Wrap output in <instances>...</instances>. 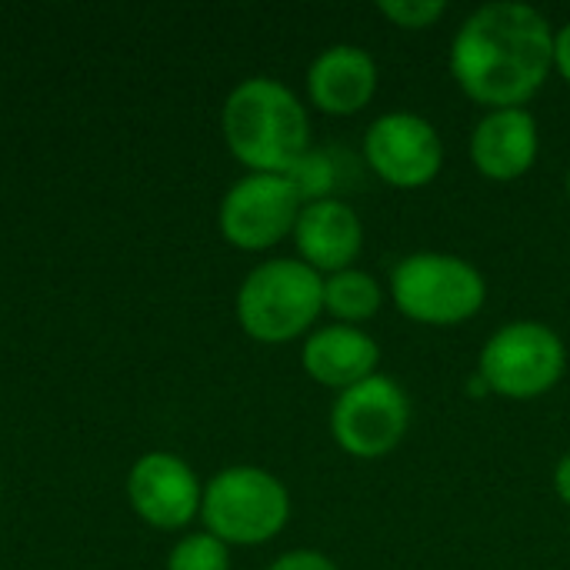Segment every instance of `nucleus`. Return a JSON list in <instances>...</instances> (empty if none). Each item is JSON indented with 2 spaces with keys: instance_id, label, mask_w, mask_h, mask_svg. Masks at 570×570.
<instances>
[{
  "instance_id": "0eeeda50",
  "label": "nucleus",
  "mask_w": 570,
  "mask_h": 570,
  "mask_svg": "<svg viewBox=\"0 0 570 570\" xmlns=\"http://www.w3.org/2000/svg\"><path fill=\"white\" fill-rule=\"evenodd\" d=\"M304 204L301 187L287 174H244L227 187L217 224L230 247L257 254L294 234Z\"/></svg>"
},
{
  "instance_id": "412c9836",
  "label": "nucleus",
  "mask_w": 570,
  "mask_h": 570,
  "mask_svg": "<svg viewBox=\"0 0 570 570\" xmlns=\"http://www.w3.org/2000/svg\"><path fill=\"white\" fill-rule=\"evenodd\" d=\"M568 197H570V174H568Z\"/></svg>"
},
{
  "instance_id": "7ed1b4c3",
  "label": "nucleus",
  "mask_w": 570,
  "mask_h": 570,
  "mask_svg": "<svg viewBox=\"0 0 570 570\" xmlns=\"http://www.w3.org/2000/svg\"><path fill=\"white\" fill-rule=\"evenodd\" d=\"M324 314V277L297 257L257 264L237 291V324L257 344L297 341Z\"/></svg>"
},
{
  "instance_id": "6e6552de",
  "label": "nucleus",
  "mask_w": 570,
  "mask_h": 570,
  "mask_svg": "<svg viewBox=\"0 0 570 570\" xmlns=\"http://www.w3.org/2000/svg\"><path fill=\"white\" fill-rule=\"evenodd\" d=\"M411 431V397L384 374L337 394L331 407V434L337 448L357 461H381L401 448Z\"/></svg>"
},
{
  "instance_id": "9b49d317",
  "label": "nucleus",
  "mask_w": 570,
  "mask_h": 570,
  "mask_svg": "<svg viewBox=\"0 0 570 570\" xmlns=\"http://www.w3.org/2000/svg\"><path fill=\"white\" fill-rule=\"evenodd\" d=\"M291 237L297 261L314 267L321 277L354 267L364 250V224L357 210L341 197L307 200Z\"/></svg>"
},
{
  "instance_id": "ddd939ff",
  "label": "nucleus",
  "mask_w": 570,
  "mask_h": 570,
  "mask_svg": "<svg viewBox=\"0 0 570 570\" xmlns=\"http://www.w3.org/2000/svg\"><path fill=\"white\" fill-rule=\"evenodd\" d=\"M377 94V60L357 43H334L307 67V97L321 114L354 117Z\"/></svg>"
},
{
  "instance_id": "dca6fc26",
  "label": "nucleus",
  "mask_w": 570,
  "mask_h": 570,
  "mask_svg": "<svg viewBox=\"0 0 570 570\" xmlns=\"http://www.w3.org/2000/svg\"><path fill=\"white\" fill-rule=\"evenodd\" d=\"M167 570H230V548L207 531L187 534L170 548Z\"/></svg>"
},
{
  "instance_id": "a211bd4d",
  "label": "nucleus",
  "mask_w": 570,
  "mask_h": 570,
  "mask_svg": "<svg viewBox=\"0 0 570 570\" xmlns=\"http://www.w3.org/2000/svg\"><path fill=\"white\" fill-rule=\"evenodd\" d=\"M267 570H337V564L321 554V551H311V548H297V551H287L281 554Z\"/></svg>"
},
{
  "instance_id": "20e7f679",
  "label": "nucleus",
  "mask_w": 570,
  "mask_h": 570,
  "mask_svg": "<svg viewBox=\"0 0 570 570\" xmlns=\"http://www.w3.org/2000/svg\"><path fill=\"white\" fill-rule=\"evenodd\" d=\"M207 534L227 548H257L274 541L291 521V494L284 481L264 468L234 464L217 471L200 501Z\"/></svg>"
},
{
  "instance_id": "39448f33",
  "label": "nucleus",
  "mask_w": 570,
  "mask_h": 570,
  "mask_svg": "<svg viewBox=\"0 0 570 570\" xmlns=\"http://www.w3.org/2000/svg\"><path fill=\"white\" fill-rule=\"evenodd\" d=\"M391 297L394 307L414 324L458 327L481 314L488 301V281L471 261L458 254L421 250L394 264Z\"/></svg>"
},
{
  "instance_id": "f8f14e48",
  "label": "nucleus",
  "mask_w": 570,
  "mask_h": 570,
  "mask_svg": "<svg viewBox=\"0 0 570 570\" xmlns=\"http://www.w3.org/2000/svg\"><path fill=\"white\" fill-rule=\"evenodd\" d=\"M541 154V130L531 110H488L471 134V160L481 177L508 184L524 177Z\"/></svg>"
},
{
  "instance_id": "aec40b11",
  "label": "nucleus",
  "mask_w": 570,
  "mask_h": 570,
  "mask_svg": "<svg viewBox=\"0 0 570 570\" xmlns=\"http://www.w3.org/2000/svg\"><path fill=\"white\" fill-rule=\"evenodd\" d=\"M554 491H558V498L570 508V454H564L558 461V468H554Z\"/></svg>"
},
{
  "instance_id": "2eb2a0df",
  "label": "nucleus",
  "mask_w": 570,
  "mask_h": 570,
  "mask_svg": "<svg viewBox=\"0 0 570 570\" xmlns=\"http://www.w3.org/2000/svg\"><path fill=\"white\" fill-rule=\"evenodd\" d=\"M384 307V287L374 274L361 267H347L324 277V314L334 317V324L361 327L364 321L377 317Z\"/></svg>"
},
{
  "instance_id": "f257e3e1",
  "label": "nucleus",
  "mask_w": 570,
  "mask_h": 570,
  "mask_svg": "<svg viewBox=\"0 0 570 570\" xmlns=\"http://www.w3.org/2000/svg\"><path fill=\"white\" fill-rule=\"evenodd\" d=\"M554 70V30L521 0L478 7L451 40L454 83L488 110L524 107Z\"/></svg>"
},
{
  "instance_id": "1a4fd4ad",
  "label": "nucleus",
  "mask_w": 570,
  "mask_h": 570,
  "mask_svg": "<svg viewBox=\"0 0 570 570\" xmlns=\"http://www.w3.org/2000/svg\"><path fill=\"white\" fill-rule=\"evenodd\" d=\"M367 167L397 190L428 187L444 167V140L438 127L411 110L381 114L364 134Z\"/></svg>"
},
{
  "instance_id": "423d86ee",
  "label": "nucleus",
  "mask_w": 570,
  "mask_h": 570,
  "mask_svg": "<svg viewBox=\"0 0 570 570\" xmlns=\"http://www.w3.org/2000/svg\"><path fill=\"white\" fill-rule=\"evenodd\" d=\"M568 371V347L541 321H511L498 327L478 357V377L491 394L508 401H534L548 394Z\"/></svg>"
},
{
  "instance_id": "9d476101",
  "label": "nucleus",
  "mask_w": 570,
  "mask_h": 570,
  "mask_svg": "<svg viewBox=\"0 0 570 570\" xmlns=\"http://www.w3.org/2000/svg\"><path fill=\"white\" fill-rule=\"evenodd\" d=\"M127 498L144 524L157 531H180L200 518L204 484L184 458L150 451L134 461L127 474Z\"/></svg>"
},
{
  "instance_id": "f03ea898",
  "label": "nucleus",
  "mask_w": 570,
  "mask_h": 570,
  "mask_svg": "<svg viewBox=\"0 0 570 570\" xmlns=\"http://www.w3.org/2000/svg\"><path fill=\"white\" fill-rule=\"evenodd\" d=\"M220 130L247 174H291L311 147L307 107L274 77L240 80L224 100Z\"/></svg>"
},
{
  "instance_id": "4468645a",
  "label": "nucleus",
  "mask_w": 570,
  "mask_h": 570,
  "mask_svg": "<svg viewBox=\"0 0 570 570\" xmlns=\"http://www.w3.org/2000/svg\"><path fill=\"white\" fill-rule=\"evenodd\" d=\"M301 364L314 384L344 394V391H351V387H357L377 374L381 347L364 327L327 324V327H317L304 341Z\"/></svg>"
},
{
  "instance_id": "6ab92c4d",
  "label": "nucleus",
  "mask_w": 570,
  "mask_h": 570,
  "mask_svg": "<svg viewBox=\"0 0 570 570\" xmlns=\"http://www.w3.org/2000/svg\"><path fill=\"white\" fill-rule=\"evenodd\" d=\"M554 70L570 83V20L554 30Z\"/></svg>"
},
{
  "instance_id": "f3484780",
  "label": "nucleus",
  "mask_w": 570,
  "mask_h": 570,
  "mask_svg": "<svg viewBox=\"0 0 570 570\" xmlns=\"http://www.w3.org/2000/svg\"><path fill=\"white\" fill-rule=\"evenodd\" d=\"M377 13L387 17L401 30H428L448 13V3L444 0H381Z\"/></svg>"
}]
</instances>
